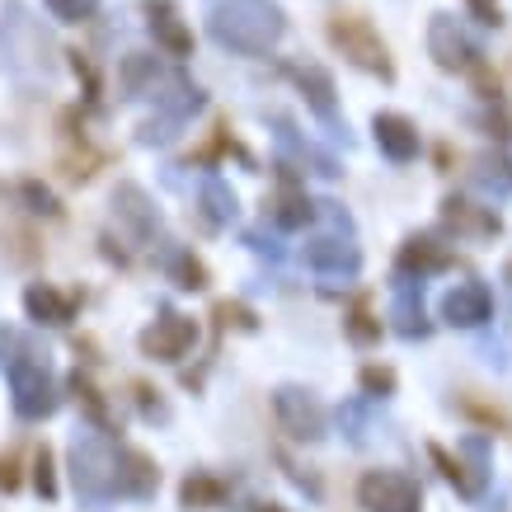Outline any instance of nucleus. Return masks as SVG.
I'll return each mask as SVG.
<instances>
[{
  "instance_id": "f257e3e1",
  "label": "nucleus",
  "mask_w": 512,
  "mask_h": 512,
  "mask_svg": "<svg viewBox=\"0 0 512 512\" xmlns=\"http://www.w3.org/2000/svg\"><path fill=\"white\" fill-rule=\"evenodd\" d=\"M52 43H47L43 24L29 15L24 0H5V15H0V66L5 76L15 80L19 90H47L52 80Z\"/></svg>"
},
{
  "instance_id": "f03ea898",
  "label": "nucleus",
  "mask_w": 512,
  "mask_h": 512,
  "mask_svg": "<svg viewBox=\"0 0 512 512\" xmlns=\"http://www.w3.org/2000/svg\"><path fill=\"white\" fill-rule=\"evenodd\" d=\"M207 33L231 52L259 57L268 47H278V38L287 33V19L273 0H217L207 15Z\"/></svg>"
},
{
  "instance_id": "7ed1b4c3",
  "label": "nucleus",
  "mask_w": 512,
  "mask_h": 512,
  "mask_svg": "<svg viewBox=\"0 0 512 512\" xmlns=\"http://www.w3.org/2000/svg\"><path fill=\"white\" fill-rule=\"evenodd\" d=\"M10 395H15V414L19 419H52L57 414V404H62V395H57V381H52V372H47V362L33 348H19L10 362Z\"/></svg>"
},
{
  "instance_id": "20e7f679",
  "label": "nucleus",
  "mask_w": 512,
  "mask_h": 512,
  "mask_svg": "<svg viewBox=\"0 0 512 512\" xmlns=\"http://www.w3.org/2000/svg\"><path fill=\"white\" fill-rule=\"evenodd\" d=\"M329 43L339 47L353 66H362V71H372V76H381V80H395V66H390V57H386V43L376 38V29L367 24V19H353V15L329 19Z\"/></svg>"
},
{
  "instance_id": "39448f33",
  "label": "nucleus",
  "mask_w": 512,
  "mask_h": 512,
  "mask_svg": "<svg viewBox=\"0 0 512 512\" xmlns=\"http://www.w3.org/2000/svg\"><path fill=\"white\" fill-rule=\"evenodd\" d=\"M357 503L367 512H419L423 494L404 470H367L357 480Z\"/></svg>"
},
{
  "instance_id": "423d86ee",
  "label": "nucleus",
  "mask_w": 512,
  "mask_h": 512,
  "mask_svg": "<svg viewBox=\"0 0 512 512\" xmlns=\"http://www.w3.org/2000/svg\"><path fill=\"white\" fill-rule=\"evenodd\" d=\"M71 475H76L80 498H90V503L113 498V447L99 442V437H76V447H71Z\"/></svg>"
},
{
  "instance_id": "0eeeda50",
  "label": "nucleus",
  "mask_w": 512,
  "mask_h": 512,
  "mask_svg": "<svg viewBox=\"0 0 512 512\" xmlns=\"http://www.w3.org/2000/svg\"><path fill=\"white\" fill-rule=\"evenodd\" d=\"M273 409H278V423L296 437V442H320L325 428H329L325 404L301 386H282L278 395H273Z\"/></svg>"
},
{
  "instance_id": "6e6552de",
  "label": "nucleus",
  "mask_w": 512,
  "mask_h": 512,
  "mask_svg": "<svg viewBox=\"0 0 512 512\" xmlns=\"http://www.w3.org/2000/svg\"><path fill=\"white\" fill-rule=\"evenodd\" d=\"M428 52H433V62L442 71H480V47L470 43L451 15H433V24H428Z\"/></svg>"
},
{
  "instance_id": "1a4fd4ad",
  "label": "nucleus",
  "mask_w": 512,
  "mask_h": 512,
  "mask_svg": "<svg viewBox=\"0 0 512 512\" xmlns=\"http://www.w3.org/2000/svg\"><path fill=\"white\" fill-rule=\"evenodd\" d=\"M193 343H198V325H193L188 315L165 311L156 325L141 334V353L156 357V362H179V357H188Z\"/></svg>"
},
{
  "instance_id": "9d476101",
  "label": "nucleus",
  "mask_w": 512,
  "mask_h": 512,
  "mask_svg": "<svg viewBox=\"0 0 512 512\" xmlns=\"http://www.w3.org/2000/svg\"><path fill=\"white\" fill-rule=\"evenodd\" d=\"M160 484V470L151 466V456L137 447H113V494L127 498H151Z\"/></svg>"
},
{
  "instance_id": "9b49d317",
  "label": "nucleus",
  "mask_w": 512,
  "mask_h": 512,
  "mask_svg": "<svg viewBox=\"0 0 512 512\" xmlns=\"http://www.w3.org/2000/svg\"><path fill=\"white\" fill-rule=\"evenodd\" d=\"M494 311V296L484 282H456L447 296H442V320L456 329H480Z\"/></svg>"
},
{
  "instance_id": "f8f14e48",
  "label": "nucleus",
  "mask_w": 512,
  "mask_h": 512,
  "mask_svg": "<svg viewBox=\"0 0 512 512\" xmlns=\"http://www.w3.org/2000/svg\"><path fill=\"white\" fill-rule=\"evenodd\" d=\"M146 29H151L160 52H170V57H188L193 52V33H188V24L179 19V10L170 0H151L146 5Z\"/></svg>"
},
{
  "instance_id": "ddd939ff",
  "label": "nucleus",
  "mask_w": 512,
  "mask_h": 512,
  "mask_svg": "<svg viewBox=\"0 0 512 512\" xmlns=\"http://www.w3.org/2000/svg\"><path fill=\"white\" fill-rule=\"evenodd\" d=\"M306 264L315 273H325V278H353L357 268H362V254L348 240H339V235H315L311 245H306Z\"/></svg>"
},
{
  "instance_id": "4468645a",
  "label": "nucleus",
  "mask_w": 512,
  "mask_h": 512,
  "mask_svg": "<svg viewBox=\"0 0 512 512\" xmlns=\"http://www.w3.org/2000/svg\"><path fill=\"white\" fill-rule=\"evenodd\" d=\"M376 146H381L395 165H404V160L419 156V132H414V123L400 118V113H376Z\"/></svg>"
},
{
  "instance_id": "2eb2a0df",
  "label": "nucleus",
  "mask_w": 512,
  "mask_h": 512,
  "mask_svg": "<svg viewBox=\"0 0 512 512\" xmlns=\"http://www.w3.org/2000/svg\"><path fill=\"white\" fill-rule=\"evenodd\" d=\"M24 311H29V320H38V325H71L76 301L66 292H57L52 282H33L29 292H24Z\"/></svg>"
},
{
  "instance_id": "dca6fc26",
  "label": "nucleus",
  "mask_w": 512,
  "mask_h": 512,
  "mask_svg": "<svg viewBox=\"0 0 512 512\" xmlns=\"http://www.w3.org/2000/svg\"><path fill=\"white\" fill-rule=\"evenodd\" d=\"M292 80L301 85V94L311 99L315 118L339 123V109H334V76H329L325 66H292Z\"/></svg>"
},
{
  "instance_id": "f3484780",
  "label": "nucleus",
  "mask_w": 512,
  "mask_h": 512,
  "mask_svg": "<svg viewBox=\"0 0 512 512\" xmlns=\"http://www.w3.org/2000/svg\"><path fill=\"white\" fill-rule=\"evenodd\" d=\"M451 264V254L437 240H428V235H414V240H404V249H400V273L404 278H428V273H442V268Z\"/></svg>"
},
{
  "instance_id": "a211bd4d",
  "label": "nucleus",
  "mask_w": 512,
  "mask_h": 512,
  "mask_svg": "<svg viewBox=\"0 0 512 512\" xmlns=\"http://www.w3.org/2000/svg\"><path fill=\"white\" fill-rule=\"evenodd\" d=\"M442 221H447L456 235H498V212H489V207H475V202H461L451 198L447 212H442Z\"/></svg>"
},
{
  "instance_id": "6ab92c4d",
  "label": "nucleus",
  "mask_w": 512,
  "mask_h": 512,
  "mask_svg": "<svg viewBox=\"0 0 512 512\" xmlns=\"http://www.w3.org/2000/svg\"><path fill=\"white\" fill-rule=\"evenodd\" d=\"M395 329H400L404 339H423L428 334V320H423V296L414 292V287H400V296H395Z\"/></svg>"
},
{
  "instance_id": "aec40b11",
  "label": "nucleus",
  "mask_w": 512,
  "mask_h": 512,
  "mask_svg": "<svg viewBox=\"0 0 512 512\" xmlns=\"http://www.w3.org/2000/svg\"><path fill=\"white\" fill-rule=\"evenodd\" d=\"M202 217L207 226H226L235 217V193L221 179H202Z\"/></svg>"
},
{
  "instance_id": "412c9836",
  "label": "nucleus",
  "mask_w": 512,
  "mask_h": 512,
  "mask_svg": "<svg viewBox=\"0 0 512 512\" xmlns=\"http://www.w3.org/2000/svg\"><path fill=\"white\" fill-rule=\"evenodd\" d=\"M315 217V202L306 198V193H278V202H273V221H278L282 231H296V226H306V221Z\"/></svg>"
},
{
  "instance_id": "4be33fe9",
  "label": "nucleus",
  "mask_w": 512,
  "mask_h": 512,
  "mask_svg": "<svg viewBox=\"0 0 512 512\" xmlns=\"http://www.w3.org/2000/svg\"><path fill=\"white\" fill-rule=\"evenodd\" d=\"M170 278L179 282L184 292H202V287H207V268H202L193 254L179 249V254H170Z\"/></svg>"
},
{
  "instance_id": "5701e85b",
  "label": "nucleus",
  "mask_w": 512,
  "mask_h": 512,
  "mask_svg": "<svg viewBox=\"0 0 512 512\" xmlns=\"http://www.w3.org/2000/svg\"><path fill=\"white\" fill-rule=\"evenodd\" d=\"M221 498H226V489H221L217 480H207V475H193V480L184 484V503H188V508H217Z\"/></svg>"
},
{
  "instance_id": "b1692460",
  "label": "nucleus",
  "mask_w": 512,
  "mask_h": 512,
  "mask_svg": "<svg viewBox=\"0 0 512 512\" xmlns=\"http://www.w3.org/2000/svg\"><path fill=\"white\" fill-rule=\"evenodd\" d=\"M104 0H47V10L62 19V24H80V19H90Z\"/></svg>"
},
{
  "instance_id": "393cba45",
  "label": "nucleus",
  "mask_w": 512,
  "mask_h": 512,
  "mask_svg": "<svg viewBox=\"0 0 512 512\" xmlns=\"http://www.w3.org/2000/svg\"><path fill=\"white\" fill-rule=\"evenodd\" d=\"M19 193H24V202H29V212H43V217H57V212H62V207H57V198H52L43 184H24Z\"/></svg>"
},
{
  "instance_id": "a878e982",
  "label": "nucleus",
  "mask_w": 512,
  "mask_h": 512,
  "mask_svg": "<svg viewBox=\"0 0 512 512\" xmlns=\"http://www.w3.org/2000/svg\"><path fill=\"white\" fill-rule=\"evenodd\" d=\"M33 484H38V494L43 498H57V480H52V456L38 451V466H33Z\"/></svg>"
},
{
  "instance_id": "bb28decb",
  "label": "nucleus",
  "mask_w": 512,
  "mask_h": 512,
  "mask_svg": "<svg viewBox=\"0 0 512 512\" xmlns=\"http://www.w3.org/2000/svg\"><path fill=\"white\" fill-rule=\"evenodd\" d=\"M362 386L372 390V395H390L395 376H390V372H376V367H367V372H362Z\"/></svg>"
},
{
  "instance_id": "cd10ccee",
  "label": "nucleus",
  "mask_w": 512,
  "mask_h": 512,
  "mask_svg": "<svg viewBox=\"0 0 512 512\" xmlns=\"http://www.w3.org/2000/svg\"><path fill=\"white\" fill-rule=\"evenodd\" d=\"M470 10L480 15V24H503V10H498V0H470Z\"/></svg>"
},
{
  "instance_id": "c85d7f7f",
  "label": "nucleus",
  "mask_w": 512,
  "mask_h": 512,
  "mask_svg": "<svg viewBox=\"0 0 512 512\" xmlns=\"http://www.w3.org/2000/svg\"><path fill=\"white\" fill-rule=\"evenodd\" d=\"M15 470H10V461H0V489H15Z\"/></svg>"
},
{
  "instance_id": "c756f323",
  "label": "nucleus",
  "mask_w": 512,
  "mask_h": 512,
  "mask_svg": "<svg viewBox=\"0 0 512 512\" xmlns=\"http://www.w3.org/2000/svg\"><path fill=\"white\" fill-rule=\"evenodd\" d=\"M254 512H287V508H278V503H264V508H254Z\"/></svg>"
}]
</instances>
